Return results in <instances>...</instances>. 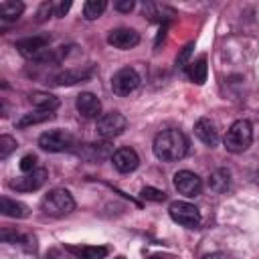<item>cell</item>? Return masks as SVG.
Returning a JSON list of instances; mask_svg holds the SVG:
<instances>
[{"mask_svg": "<svg viewBox=\"0 0 259 259\" xmlns=\"http://www.w3.org/2000/svg\"><path fill=\"white\" fill-rule=\"evenodd\" d=\"M142 198H146V200H154V202H162V200H166V192L164 190H158V188H154V186H146V188H142Z\"/></svg>", "mask_w": 259, "mask_h": 259, "instance_id": "d4e9b609", "label": "cell"}, {"mask_svg": "<svg viewBox=\"0 0 259 259\" xmlns=\"http://www.w3.org/2000/svg\"><path fill=\"white\" fill-rule=\"evenodd\" d=\"M186 73H188V77H190L196 85H202V83L206 81V73H208L206 57H204V55H200L198 59L190 61V63H188V67H186Z\"/></svg>", "mask_w": 259, "mask_h": 259, "instance_id": "ac0fdd59", "label": "cell"}, {"mask_svg": "<svg viewBox=\"0 0 259 259\" xmlns=\"http://www.w3.org/2000/svg\"><path fill=\"white\" fill-rule=\"evenodd\" d=\"M47 180V170L45 168H36L32 172H26L22 176H18L16 180H10V188L18 190V192H32L38 190Z\"/></svg>", "mask_w": 259, "mask_h": 259, "instance_id": "30bf717a", "label": "cell"}, {"mask_svg": "<svg viewBox=\"0 0 259 259\" xmlns=\"http://www.w3.org/2000/svg\"><path fill=\"white\" fill-rule=\"evenodd\" d=\"M30 101L36 105V109H49V111H55L59 107V99L55 95H49V93H32L30 95Z\"/></svg>", "mask_w": 259, "mask_h": 259, "instance_id": "44dd1931", "label": "cell"}, {"mask_svg": "<svg viewBox=\"0 0 259 259\" xmlns=\"http://www.w3.org/2000/svg\"><path fill=\"white\" fill-rule=\"evenodd\" d=\"M174 188L186 196V198H196L200 192H202V180L198 174L190 172V170H178L174 174Z\"/></svg>", "mask_w": 259, "mask_h": 259, "instance_id": "ba28073f", "label": "cell"}, {"mask_svg": "<svg viewBox=\"0 0 259 259\" xmlns=\"http://www.w3.org/2000/svg\"><path fill=\"white\" fill-rule=\"evenodd\" d=\"M16 140L12 136H0V160H6L10 156V152L16 150Z\"/></svg>", "mask_w": 259, "mask_h": 259, "instance_id": "cb8c5ba5", "label": "cell"}, {"mask_svg": "<svg viewBox=\"0 0 259 259\" xmlns=\"http://www.w3.org/2000/svg\"><path fill=\"white\" fill-rule=\"evenodd\" d=\"M208 186H210L212 190H217V192L227 190V188H229V170L221 168V170L212 172V176L208 178Z\"/></svg>", "mask_w": 259, "mask_h": 259, "instance_id": "603a6c76", "label": "cell"}, {"mask_svg": "<svg viewBox=\"0 0 259 259\" xmlns=\"http://www.w3.org/2000/svg\"><path fill=\"white\" fill-rule=\"evenodd\" d=\"M204 259H233V257L227 255V253H223V251H214V253H208Z\"/></svg>", "mask_w": 259, "mask_h": 259, "instance_id": "f546056e", "label": "cell"}, {"mask_svg": "<svg viewBox=\"0 0 259 259\" xmlns=\"http://www.w3.org/2000/svg\"><path fill=\"white\" fill-rule=\"evenodd\" d=\"M111 162H113V166H115L117 172L130 174V172H134V170L140 166V156H138L136 150H132V148H119V150L113 152Z\"/></svg>", "mask_w": 259, "mask_h": 259, "instance_id": "8fae6325", "label": "cell"}, {"mask_svg": "<svg viewBox=\"0 0 259 259\" xmlns=\"http://www.w3.org/2000/svg\"><path fill=\"white\" fill-rule=\"evenodd\" d=\"M38 146L45 152H67L75 146V138L65 130H53V132L40 134Z\"/></svg>", "mask_w": 259, "mask_h": 259, "instance_id": "8992f818", "label": "cell"}, {"mask_svg": "<svg viewBox=\"0 0 259 259\" xmlns=\"http://www.w3.org/2000/svg\"><path fill=\"white\" fill-rule=\"evenodd\" d=\"M22 12H24V4L18 2V0H6V2L0 4V18L6 20V22L18 20Z\"/></svg>", "mask_w": 259, "mask_h": 259, "instance_id": "ffe728a7", "label": "cell"}, {"mask_svg": "<svg viewBox=\"0 0 259 259\" xmlns=\"http://www.w3.org/2000/svg\"><path fill=\"white\" fill-rule=\"evenodd\" d=\"M69 253H73L77 259H103L107 255V247L97 245H69Z\"/></svg>", "mask_w": 259, "mask_h": 259, "instance_id": "e0dca14e", "label": "cell"}, {"mask_svg": "<svg viewBox=\"0 0 259 259\" xmlns=\"http://www.w3.org/2000/svg\"><path fill=\"white\" fill-rule=\"evenodd\" d=\"M71 8V2H53V16H65Z\"/></svg>", "mask_w": 259, "mask_h": 259, "instance_id": "4316f807", "label": "cell"}, {"mask_svg": "<svg viewBox=\"0 0 259 259\" xmlns=\"http://www.w3.org/2000/svg\"><path fill=\"white\" fill-rule=\"evenodd\" d=\"M253 142V127L247 119H237L231 123V127L227 130L223 144L227 148V152L231 154H241L245 152Z\"/></svg>", "mask_w": 259, "mask_h": 259, "instance_id": "7a4b0ae2", "label": "cell"}, {"mask_svg": "<svg viewBox=\"0 0 259 259\" xmlns=\"http://www.w3.org/2000/svg\"><path fill=\"white\" fill-rule=\"evenodd\" d=\"M115 259H123V257H115Z\"/></svg>", "mask_w": 259, "mask_h": 259, "instance_id": "d6a6232c", "label": "cell"}, {"mask_svg": "<svg viewBox=\"0 0 259 259\" xmlns=\"http://www.w3.org/2000/svg\"><path fill=\"white\" fill-rule=\"evenodd\" d=\"M188 152V138L180 130H162L154 138V154L162 162H178Z\"/></svg>", "mask_w": 259, "mask_h": 259, "instance_id": "6da1fadb", "label": "cell"}, {"mask_svg": "<svg viewBox=\"0 0 259 259\" xmlns=\"http://www.w3.org/2000/svg\"><path fill=\"white\" fill-rule=\"evenodd\" d=\"M18 166H20V170H22L24 174L36 170V156H34V154H26V156H22Z\"/></svg>", "mask_w": 259, "mask_h": 259, "instance_id": "484cf974", "label": "cell"}, {"mask_svg": "<svg viewBox=\"0 0 259 259\" xmlns=\"http://www.w3.org/2000/svg\"><path fill=\"white\" fill-rule=\"evenodd\" d=\"M138 85H140V75H138V71L132 69V67H121V69L115 71L113 77H111V89H113V93L119 95V97L130 95L132 91L138 89Z\"/></svg>", "mask_w": 259, "mask_h": 259, "instance_id": "52a82bcc", "label": "cell"}, {"mask_svg": "<svg viewBox=\"0 0 259 259\" xmlns=\"http://www.w3.org/2000/svg\"><path fill=\"white\" fill-rule=\"evenodd\" d=\"M51 14H53V2H45V4H40L38 12H36V16H38V22L47 20Z\"/></svg>", "mask_w": 259, "mask_h": 259, "instance_id": "83f0119b", "label": "cell"}, {"mask_svg": "<svg viewBox=\"0 0 259 259\" xmlns=\"http://www.w3.org/2000/svg\"><path fill=\"white\" fill-rule=\"evenodd\" d=\"M107 8V2L105 0H87L83 4V16L87 20H95L103 14V10Z\"/></svg>", "mask_w": 259, "mask_h": 259, "instance_id": "7402d4cb", "label": "cell"}, {"mask_svg": "<svg viewBox=\"0 0 259 259\" xmlns=\"http://www.w3.org/2000/svg\"><path fill=\"white\" fill-rule=\"evenodd\" d=\"M53 117H55V111H49V109H34V111H30V113H24V115L18 119L16 127H28V125H34V123H42V121H47V119H53Z\"/></svg>", "mask_w": 259, "mask_h": 259, "instance_id": "d6986e66", "label": "cell"}, {"mask_svg": "<svg viewBox=\"0 0 259 259\" xmlns=\"http://www.w3.org/2000/svg\"><path fill=\"white\" fill-rule=\"evenodd\" d=\"M134 2L132 0H121V2H115V10H119V12H130V10H134Z\"/></svg>", "mask_w": 259, "mask_h": 259, "instance_id": "f1b7e54d", "label": "cell"}, {"mask_svg": "<svg viewBox=\"0 0 259 259\" xmlns=\"http://www.w3.org/2000/svg\"><path fill=\"white\" fill-rule=\"evenodd\" d=\"M190 49H192V45H188V47H186V49H184V51H182V55H180V57H178V63H180V65H182V63H184V61H186V57H188V55H190ZM182 67H184V65H182Z\"/></svg>", "mask_w": 259, "mask_h": 259, "instance_id": "4dcf8cb0", "label": "cell"}, {"mask_svg": "<svg viewBox=\"0 0 259 259\" xmlns=\"http://www.w3.org/2000/svg\"><path fill=\"white\" fill-rule=\"evenodd\" d=\"M75 107H77V111H79L83 117H87V119H91V117H101V115H99V113H101V101H99L93 93H89V91H83V93L77 95Z\"/></svg>", "mask_w": 259, "mask_h": 259, "instance_id": "4fadbf2b", "label": "cell"}, {"mask_svg": "<svg viewBox=\"0 0 259 259\" xmlns=\"http://www.w3.org/2000/svg\"><path fill=\"white\" fill-rule=\"evenodd\" d=\"M40 208H42L45 214L59 219V217L69 214L75 208V200H73V194L67 188H53L42 196Z\"/></svg>", "mask_w": 259, "mask_h": 259, "instance_id": "3957f363", "label": "cell"}, {"mask_svg": "<svg viewBox=\"0 0 259 259\" xmlns=\"http://www.w3.org/2000/svg\"><path fill=\"white\" fill-rule=\"evenodd\" d=\"M93 75L91 69H67V71H61L59 75L53 77V83L55 85H75L79 81H85Z\"/></svg>", "mask_w": 259, "mask_h": 259, "instance_id": "9a60e30c", "label": "cell"}, {"mask_svg": "<svg viewBox=\"0 0 259 259\" xmlns=\"http://www.w3.org/2000/svg\"><path fill=\"white\" fill-rule=\"evenodd\" d=\"M194 134H196V138L202 142V144H206V146H217V142H219V132H217V125L208 119V117H200V119H196V123H194Z\"/></svg>", "mask_w": 259, "mask_h": 259, "instance_id": "5bb4252c", "label": "cell"}, {"mask_svg": "<svg viewBox=\"0 0 259 259\" xmlns=\"http://www.w3.org/2000/svg\"><path fill=\"white\" fill-rule=\"evenodd\" d=\"M148 259H164V257H160V255H152V257H148Z\"/></svg>", "mask_w": 259, "mask_h": 259, "instance_id": "1f68e13d", "label": "cell"}, {"mask_svg": "<svg viewBox=\"0 0 259 259\" xmlns=\"http://www.w3.org/2000/svg\"><path fill=\"white\" fill-rule=\"evenodd\" d=\"M107 42L119 51H127L140 42V34L134 28H115L107 34Z\"/></svg>", "mask_w": 259, "mask_h": 259, "instance_id": "7c38bea8", "label": "cell"}, {"mask_svg": "<svg viewBox=\"0 0 259 259\" xmlns=\"http://www.w3.org/2000/svg\"><path fill=\"white\" fill-rule=\"evenodd\" d=\"M127 127V119L119 113V111H109V113H103L99 119H97V136L103 138V140H111L119 134H123Z\"/></svg>", "mask_w": 259, "mask_h": 259, "instance_id": "5b68a950", "label": "cell"}, {"mask_svg": "<svg viewBox=\"0 0 259 259\" xmlns=\"http://www.w3.org/2000/svg\"><path fill=\"white\" fill-rule=\"evenodd\" d=\"M0 212L4 217H10V219H24L28 217V206L24 202H18V200H12L8 196H2L0 198Z\"/></svg>", "mask_w": 259, "mask_h": 259, "instance_id": "2e32d148", "label": "cell"}, {"mask_svg": "<svg viewBox=\"0 0 259 259\" xmlns=\"http://www.w3.org/2000/svg\"><path fill=\"white\" fill-rule=\"evenodd\" d=\"M49 42H51V36L49 34H38V36H24L20 40L14 42L16 51L24 57H30V59H36L38 55H42L47 49H49Z\"/></svg>", "mask_w": 259, "mask_h": 259, "instance_id": "9c48e42d", "label": "cell"}, {"mask_svg": "<svg viewBox=\"0 0 259 259\" xmlns=\"http://www.w3.org/2000/svg\"><path fill=\"white\" fill-rule=\"evenodd\" d=\"M168 214H170V219H172L176 225H180V227H184V229H198L200 223H202L200 210H198L194 204L186 202V200H174V202L168 206Z\"/></svg>", "mask_w": 259, "mask_h": 259, "instance_id": "277c9868", "label": "cell"}]
</instances>
